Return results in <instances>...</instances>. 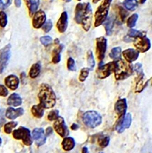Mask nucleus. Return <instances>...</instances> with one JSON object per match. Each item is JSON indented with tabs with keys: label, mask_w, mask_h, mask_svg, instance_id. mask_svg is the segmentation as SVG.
<instances>
[{
	"label": "nucleus",
	"mask_w": 152,
	"mask_h": 153,
	"mask_svg": "<svg viewBox=\"0 0 152 153\" xmlns=\"http://www.w3.org/2000/svg\"><path fill=\"white\" fill-rule=\"evenodd\" d=\"M90 69L88 68H84L80 70V74L79 75V79L80 81L83 82L86 80L89 76Z\"/></svg>",
	"instance_id": "nucleus-33"
},
{
	"label": "nucleus",
	"mask_w": 152,
	"mask_h": 153,
	"mask_svg": "<svg viewBox=\"0 0 152 153\" xmlns=\"http://www.w3.org/2000/svg\"><path fill=\"white\" fill-rule=\"evenodd\" d=\"M63 1H66V0H63Z\"/></svg>",
	"instance_id": "nucleus-56"
},
{
	"label": "nucleus",
	"mask_w": 152,
	"mask_h": 153,
	"mask_svg": "<svg viewBox=\"0 0 152 153\" xmlns=\"http://www.w3.org/2000/svg\"><path fill=\"white\" fill-rule=\"evenodd\" d=\"M134 69L136 71L138 76L144 74L142 68V64L141 63H137L134 67Z\"/></svg>",
	"instance_id": "nucleus-42"
},
{
	"label": "nucleus",
	"mask_w": 152,
	"mask_h": 153,
	"mask_svg": "<svg viewBox=\"0 0 152 153\" xmlns=\"http://www.w3.org/2000/svg\"><path fill=\"white\" fill-rule=\"evenodd\" d=\"M41 71V65L39 63H36L32 66L29 75L32 79L37 78L40 74Z\"/></svg>",
	"instance_id": "nucleus-28"
},
{
	"label": "nucleus",
	"mask_w": 152,
	"mask_h": 153,
	"mask_svg": "<svg viewBox=\"0 0 152 153\" xmlns=\"http://www.w3.org/2000/svg\"><path fill=\"white\" fill-rule=\"evenodd\" d=\"M107 45V40L104 37L100 36L96 39V55L100 61H103L105 58Z\"/></svg>",
	"instance_id": "nucleus-8"
},
{
	"label": "nucleus",
	"mask_w": 152,
	"mask_h": 153,
	"mask_svg": "<svg viewBox=\"0 0 152 153\" xmlns=\"http://www.w3.org/2000/svg\"><path fill=\"white\" fill-rule=\"evenodd\" d=\"M8 94V89L3 85L0 84V96L6 97Z\"/></svg>",
	"instance_id": "nucleus-44"
},
{
	"label": "nucleus",
	"mask_w": 152,
	"mask_h": 153,
	"mask_svg": "<svg viewBox=\"0 0 152 153\" xmlns=\"http://www.w3.org/2000/svg\"><path fill=\"white\" fill-rule=\"evenodd\" d=\"M11 45H7L0 51V74H2L8 64L11 56Z\"/></svg>",
	"instance_id": "nucleus-10"
},
{
	"label": "nucleus",
	"mask_w": 152,
	"mask_h": 153,
	"mask_svg": "<svg viewBox=\"0 0 152 153\" xmlns=\"http://www.w3.org/2000/svg\"><path fill=\"white\" fill-rule=\"evenodd\" d=\"M24 111L21 107L18 109H14L13 107H9L7 109L6 112V117L10 120H14L18 117L24 115Z\"/></svg>",
	"instance_id": "nucleus-19"
},
{
	"label": "nucleus",
	"mask_w": 152,
	"mask_h": 153,
	"mask_svg": "<svg viewBox=\"0 0 152 153\" xmlns=\"http://www.w3.org/2000/svg\"><path fill=\"white\" fill-rule=\"evenodd\" d=\"M40 40L43 45L47 47L52 44L53 39L50 36H46L41 37L40 38Z\"/></svg>",
	"instance_id": "nucleus-38"
},
{
	"label": "nucleus",
	"mask_w": 152,
	"mask_h": 153,
	"mask_svg": "<svg viewBox=\"0 0 152 153\" xmlns=\"http://www.w3.org/2000/svg\"><path fill=\"white\" fill-rule=\"evenodd\" d=\"M82 121L87 127L94 129L101 124L103 122V118L96 111H87L82 116Z\"/></svg>",
	"instance_id": "nucleus-4"
},
{
	"label": "nucleus",
	"mask_w": 152,
	"mask_h": 153,
	"mask_svg": "<svg viewBox=\"0 0 152 153\" xmlns=\"http://www.w3.org/2000/svg\"><path fill=\"white\" fill-rule=\"evenodd\" d=\"M81 153H89V150L87 147H84L82 148L81 150Z\"/></svg>",
	"instance_id": "nucleus-48"
},
{
	"label": "nucleus",
	"mask_w": 152,
	"mask_h": 153,
	"mask_svg": "<svg viewBox=\"0 0 152 153\" xmlns=\"http://www.w3.org/2000/svg\"><path fill=\"white\" fill-rule=\"evenodd\" d=\"M7 104L10 106L17 107L22 104V99L18 94H12L8 97L7 100Z\"/></svg>",
	"instance_id": "nucleus-22"
},
{
	"label": "nucleus",
	"mask_w": 152,
	"mask_h": 153,
	"mask_svg": "<svg viewBox=\"0 0 152 153\" xmlns=\"http://www.w3.org/2000/svg\"><path fill=\"white\" fill-rule=\"evenodd\" d=\"M61 145L63 150L66 151H70L75 147V140L73 137H64L62 142Z\"/></svg>",
	"instance_id": "nucleus-23"
},
{
	"label": "nucleus",
	"mask_w": 152,
	"mask_h": 153,
	"mask_svg": "<svg viewBox=\"0 0 152 153\" xmlns=\"http://www.w3.org/2000/svg\"><path fill=\"white\" fill-rule=\"evenodd\" d=\"M32 138L35 140V143L38 146L40 147L45 144L47 137L45 135L44 130L43 128H36L32 132Z\"/></svg>",
	"instance_id": "nucleus-15"
},
{
	"label": "nucleus",
	"mask_w": 152,
	"mask_h": 153,
	"mask_svg": "<svg viewBox=\"0 0 152 153\" xmlns=\"http://www.w3.org/2000/svg\"><path fill=\"white\" fill-rule=\"evenodd\" d=\"M64 48V45L60 44L57 48H55L53 51V58L52 62L54 64H57L59 63L61 61V52Z\"/></svg>",
	"instance_id": "nucleus-25"
},
{
	"label": "nucleus",
	"mask_w": 152,
	"mask_h": 153,
	"mask_svg": "<svg viewBox=\"0 0 152 153\" xmlns=\"http://www.w3.org/2000/svg\"><path fill=\"white\" fill-rule=\"evenodd\" d=\"M86 3H79L76 5L75 10L74 20L76 24H81Z\"/></svg>",
	"instance_id": "nucleus-20"
},
{
	"label": "nucleus",
	"mask_w": 152,
	"mask_h": 153,
	"mask_svg": "<svg viewBox=\"0 0 152 153\" xmlns=\"http://www.w3.org/2000/svg\"><path fill=\"white\" fill-rule=\"evenodd\" d=\"M110 141V137L109 136H105L99 138L98 140V144L100 147L105 148L108 146Z\"/></svg>",
	"instance_id": "nucleus-36"
},
{
	"label": "nucleus",
	"mask_w": 152,
	"mask_h": 153,
	"mask_svg": "<svg viewBox=\"0 0 152 153\" xmlns=\"http://www.w3.org/2000/svg\"><path fill=\"white\" fill-rule=\"evenodd\" d=\"M2 141L1 137H0V147L1 146V144H2Z\"/></svg>",
	"instance_id": "nucleus-52"
},
{
	"label": "nucleus",
	"mask_w": 152,
	"mask_h": 153,
	"mask_svg": "<svg viewBox=\"0 0 152 153\" xmlns=\"http://www.w3.org/2000/svg\"><path fill=\"white\" fill-rule=\"evenodd\" d=\"M8 23L7 16L6 13L4 11L0 12V26L4 28L7 25Z\"/></svg>",
	"instance_id": "nucleus-35"
},
{
	"label": "nucleus",
	"mask_w": 152,
	"mask_h": 153,
	"mask_svg": "<svg viewBox=\"0 0 152 153\" xmlns=\"http://www.w3.org/2000/svg\"><path fill=\"white\" fill-rule=\"evenodd\" d=\"M112 0H103L95 12L94 26L98 27L103 24L108 17Z\"/></svg>",
	"instance_id": "nucleus-3"
},
{
	"label": "nucleus",
	"mask_w": 152,
	"mask_h": 153,
	"mask_svg": "<svg viewBox=\"0 0 152 153\" xmlns=\"http://www.w3.org/2000/svg\"><path fill=\"white\" fill-rule=\"evenodd\" d=\"M104 153L103 152H99V153Z\"/></svg>",
	"instance_id": "nucleus-55"
},
{
	"label": "nucleus",
	"mask_w": 152,
	"mask_h": 153,
	"mask_svg": "<svg viewBox=\"0 0 152 153\" xmlns=\"http://www.w3.org/2000/svg\"><path fill=\"white\" fill-rule=\"evenodd\" d=\"M118 9H119V14L121 18V21L122 22H124L129 15L128 12L123 7L121 6H119Z\"/></svg>",
	"instance_id": "nucleus-37"
},
{
	"label": "nucleus",
	"mask_w": 152,
	"mask_h": 153,
	"mask_svg": "<svg viewBox=\"0 0 152 153\" xmlns=\"http://www.w3.org/2000/svg\"><path fill=\"white\" fill-rule=\"evenodd\" d=\"M87 62L90 70H93L96 65V62L93 52L91 51H88L87 52Z\"/></svg>",
	"instance_id": "nucleus-30"
},
{
	"label": "nucleus",
	"mask_w": 152,
	"mask_h": 153,
	"mask_svg": "<svg viewBox=\"0 0 152 153\" xmlns=\"http://www.w3.org/2000/svg\"><path fill=\"white\" fill-rule=\"evenodd\" d=\"M47 16L45 12L42 10H38L33 15L32 20V26L35 29H40L45 24Z\"/></svg>",
	"instance_id": "nucleus-13"
},
{
	"label": "nucleus",
	"mask_w": 152,
	"mask_h": 153,
	"mask_svg": "<svg viewBox=\"0 0 152 153\" xmlns=\"http://www.w3.org/2000/svg\"><path fill=\"white\" fill-rule=\"evenodd\" d=\"M134 71V66L131 63L122 59L116 61L114 73L117 80H124L128 79L133 74Z\"/></svg>",
	"instance_id": "nucleus-2"
},
{
	"label": "nucleus",
	"mask_w": 152,
	"mask_h": 153,
	"mask_svg": "<svg viewBox=\"0 0 152 153\" xmlns=\"http://www.w3.org/2000/svg\"><path fill=\"white\" fill-rule=\"evenodd\" d=\"M145 36H146L145 34H144L142 32L133 29L129 30L128 33V36L129 37L134 38Z\"/></svg>",
	"instance_id": "nucleus-34"
},
{
	"label": "nucleus",
	"mask_w": 152,
	"mask_h": 153,
	"mask_svg": "<svg viewBox=\"0 0 152 153\" xmlns=\"http://www.w3.org/2000/svg\"><path fill=\"white\" fill-rule=\"evenodd\" d=\"M100 0H92V2L95 4H97V3L100 1Z\"/></svg>",
	"instance_id": "nucleus-51"
},
{
	"label": "nucleus",
	"mask_w": 152,
	"mask_h": 153,
	"mask_svg": "<svg viewBox=\"0 0 152 153\" xmlns=\"http://www.w3.org/2000/svg\"><path fill=\"white\" fill-rule=\"evenodd\" d=\"M139 1L141 4H143L147 1V0H139Z\"/></svg>",
	"instance_id": "nucleus-50"
},
{
	"label": "nucleus",
	"mask_w": 152,
	"mask_h": 153,
	"mask_svg": "<svg viewBox=\"0 0 152 153\" xmlns=\"http://www.w3.org/2000/svg\"><path fill=\"white\" fill-rule=\"evenodd\" d=\"M18 125V122L15 121H11L7 123L4 125V130L5 133L7 134H11L13 129L16 128Z\"/></svg>",
	"instance_id": "nucleus-32"
},
{
	"label": "nucleus",
	"mask_w": 152,
	"mask_h": 153,
	"mask_svg": "<svg viewBox=\"0 0 152 153\" xmlns=\"http://www.w3.org/2000/svg\"><path fill=\"white\" fill-rule=\"evenodd\" d=\"M54 128L56 132L61 137H66L69 135V130L62 117H59L55 120L54 123Z\"/></svg>",
	"instance_id": "nucleus-9"
},
{
	"label": "nucleus",
	"mask_w": 152,
	"mask_h": 153,
	"mask_svg": "<svg viewBox=\"0 0 152 153\" xmlns=\"http://www.w3.org/2000/svg\"><path fill=\"white\" fill-rule=\"evenodd\" d=\"M122 55L126 61L131 63L136 61L139 58V52L137 50L129 48L123 51Z\"/></svg>",
	"instance_id": "nucleus-17"
},
{
	"label": "nucleus",
	"mask_w": 152,
	"mask_h": 153,
	"mask_svg": "<svg viewBox=\"0 0 152 153\" xmlns=\"http://www.w3.org/2000/svg\"><path fill=\"white\" fill-rule=\"evenodd\" d=\"M14 2L17 7H20L21 5V0H14Z\"/></svg>",
	"instance_id": "nucleus-47"
},
{
	"label": "nucleus",
	"mask_w": 152,
	"mask_h": 153,
	"mask_svg": "<svg viewBox=\"0 0 152 153\" xmlns=\"http://www.w3.org/2000/svg\"><path fill=\"white\" fill-rule=\"evenodd\" d=\"M139 19V15L137 13H134L128 18L127 21V26L132 29L135 26L137 22Z\"/></svg>",
	"instance_id": "nucleus-31"
},
{
	"label": "nucleus",
	"mask_w": 152,
	"mask_h": 153,
	"mask_svg": "<svg viewBox=\"0 0 152 153\" xmlns=\"http://www.w3.org/2000/svg\"><path fill=\"white\" fill-rule=\"evenodd\" d=\"M76 1H81V0H76Z\"/></svg>",
	"instance_id": "nucleus-54"
},
{
	"label": "nucleus",
	"mask_w": 152,
	"mask_h": 153,
	"mask_svg": "<svg viewBox=\"0 0 152 153\" xmlns=\"http://www.w3.org/2000/svg\"><path fill=\"white\" fill-rule=\"evenodd\" d=\"M115 21V16L111 15L110 17H107L105 21L103 24L106 36H111L112 34Z\"/></svg>",
	"instance_id": "nucleus-21"
},
{
	"label": "nucleus",
	"mask_w": 152,
	"mask_h": 153,
	"mask_svg": "<svg viewBox=\"0 0 152 153\" xmlns=\"http://www.w3.org/2000/svg\"><path fill=\"white\" fill-rule=\"evenodd\" d=\"M39 3L40 0H26V4L31 17L33 16L38 10Z\"/></svg>",
	"instance_id": "nucleus-24"
},
{
	"label": "nucleus",
	"mask_w": 152,
	"mask_h": 153,
	"mask_svg": "<svg viewBox=\"0 0 152 153\" xmlns=\"http://www.w3.org/2000/svg\"><path fill=\"white\" fill-rule=\"evenodd\" d=\"M122 4L126 10L131 12L136 10L139 6V2L137 0H124Z\"/></svg>",
	"instance_id": "nucleus-26"
},
{
	"label": "nucleus",
	"mask_w": 152,
	"mask_h": 153,
	"mask_svg": "<svg viewBox=\"0 0 152 153\" xmlns=\"http://www.w3.org/2000/svg\"><path fill=\"white\" fill-rule=\"evenodd\" d=\"M122 48L120 47H115L111 50L109 54V57L113 60H120L121 58Z\"/></svg>",
	"instance_id": "nucleus-29"
},
{
	"label": "nucleus",
	"mask_w": 152,
	"mask_h": 153,
	"mask_svg": "<svg viewBox=\"0 0 152 153\" xmlns=\"http://www.w3.org/2000/svg\"><path fill=\"white\" fill-rule=\"evenodd\" d=\"M67 67L68 69L70 71H75L76 70V64L75 61L72 57H69L67 60Z\"/></svg>",
	"instance_id": "nucleus-40"
},
{
	"label": "nucleus",
	"mask_w": 152,
	"mask_h": 153,
	"mask_svg": "<svg viewBox=\"0 0 152 153\" xmlns=\"http://www.w3.org/2000/svg\"><path fill=\"white\" fill-rule=\"evenodd\" d=\"M11 4V0H0V9H7Z\"/></svg>",
	"instance_id": "nucleus-43"
},
{
	"label": "nucleus",
	"mask_w": 152,
	"mask_h": 153,
	"mask_svg": "<svg viewBox=\"0 0 152 153\" xmlns=\"http://www.w3.org/2000/svg\"><path fill=\"white\" fill-rule=\"evenodd\" d=\"M134 45L139 52L144 53L150 49L151 42L150 39L145 36L135 38Z\"/></svg>",
	"instance_id": "nucleus-11"
},
{
	"label": "nucleus",
	"mask_w": 152,
	"mask_h": 153,
	"mask_svg": "<svg viewBox=\"0 0 152 153\" xmlns=\"http://www.w3.org/2000/svg\"><path fill=\"white\" fill-rule=\"evenodd\" d=\"M128 109V104L126 98L120 99L115 103L114 110L118 117V119L124 118Z\"/></svg>",
	"instance_id": "nucleus-14"
},
{
	"label": "nucleus",
	"mask_w": 152,
	"mask_h": 153,
	"mask_svg": "<svg viewBox=\"0 0 152 153\" xmlns=\"http://www.w3.org/2000/svg\"><path fill=\"white\" fill-rule=\"evenodd\" d=\"M79 128H80V127H79V125L74 123L72 124V125L70 127V129L73 131H76Z\"/></svg>",
	"instance_id": "nucleus-46"
},
{
	"label": "nucleus",
	"mask_w": 152,
	"mask_h": 153,
	"mask_svg": "<svg viewBox=\"0 0 152 153\" xmlns=\"http://www.w3.org/2000/svg\"><path fill=\"white\" fill-rule=\"evenodd\" d=\"M55 43L56 44H59V43H60V40H59V39H56L55 40Z\"/></svg>",
	"instance_id": "nucleus-49"
},
{
	"label": "nucleus",
	"mask_w": 152,
	"mask_h": 153,
	"mask_svg": "<svg viewBox=\"0 0 152 153\" xmlns=\"http://www.w3.org/2000/svg\"><path fill=\"white\" fill-rule=\"evenodd\" d=\"M59 111L58 110H53L51 111L48 116L49 121H55L59 117Z\"/></svg>",
	"instance_id": "nucleus-39"
},
{
	"label": "nucleus",
	"mask_w": 152,
	"mask_h": 153,
	"mask_svg": "<svg viewBox=\"0 0 152 153\" xmlns=\"http://www.w3.org/2000/svg\"><path fill=\"white\" fill-rule=\"evenodd\" d=\"M132 122V115L130 113L125 115L124 118L118 119L116 126V130L119 134H122L125 130L128 129L131 126Z\"/></svg>",
	"instance_id": "nucleus-12"
},
{
	"label": "nucleus",
	"mask_w": 152,
	"mask_h": 153,
	"mask_svg": "<svg viewBox=\"0 0 152 153\" xmlns=\"http://www.w3.org/2000/svg\"><path fill=\"white\" fill-rule=\"evenodd\" d=\"M71 1V0H66V1L67 3H69V2H70V1Z\"/></svg>",
	"instance_id": "nucleus-53"
},
{
	"label": "nucleus",
	"mask_w": 152,
	"mask_h": 153,
	"mask_svg": "<svg viewBox=\"0 0 152 153\" xmlns=\"http://www.w3.org/2000/svg\"><path fill=\"white\" fill-rule=\"evenodd\" d=\"M115 67L116 61L109 62L106 64H104L103 62L100 61L97 70L98 78L101 79L107 78L114 72Z\"/></svg>",
	"instance_id": "nucleus-6"
},
{
	"label": "nucleus",
	"mask_w": 152,
	"mask_h": 153,
	"mask_svg": "<svg viewBox=\"0 0 152 153\" xmlns=\"http://www.w3.org/2000/svg\"><path fill=\"white\" fill-rule=\"evenodd\" d=\"M44 108L40 104L34 105L32 107L31 112L35 117L41 118L44 115Z\"/></svg>",
	"instance_id": "nucleus-27"
},
{
	"label": "nucleus",
	"mask_w": 152,
	"mask_h": 153,
	"mask_svg": "<svg viewBox=\"0 0 152 153\" xmlns=\"http://www.w3.org/2000/svg\"><path fill=\"white\" fill-rule=\"evenodd\" d=\"M68 24V15L66 11H64L61 14L57 23L56 27L58 30L61 33L65 32L67 29Z\"/></svg>",
	"instance_id": "nucleus-16"
},
{
	"label": "nucleus",
	"mask_w": 152,
	"mask_h": 153,
	"mask_svg": "<svg viewBox=\"0 0 152 153\" xmlns=\"http://www.w3.org/2000/svg\"><path fill=\"white\" fill-rule=\"evenodd\" d=\"M13 136L15 140H21L26 146H30L33 143L30 130L27 128L21 126L13 132Z\"/></svg>",
	"instance_id": "nucleus-5"
},
{
	"label": "nucleus",
	"mask_w": 152,
	"mask_h": 153,
	"mask_svg": "<svg viewBox=\"0 0 152 153\" xmlns=\"http://www.w3.org/2000/svg\"><path fill=\"white\" fill-rule=\"evenodd\" d=\"M53 27V24L52 20L51 19H49L46 21L44 25L42 26V30L44 32L49 33L52 30Z\"/></svg>",
	"instance_id": "nucleus-41"
},
{
	"label": "nucleus",
	"mask_w": 152,
	"mask_h": 153,
	"mask_svg": "<svg viewBox=\"0 0 152 153\" xmlns=\"http://www.w3.org/2000/svg\"><path fill=\"white\" fill-rule=\"evenodd\" d=\"M38 97L41 106L44 109H51L55 105L56 96L49 85L42 83L39 88Z\"/></svg>",
	"instance_id": "nucleus-1"
},
{
	"label": "nucleus",
	"mask_w": 152,
	"mask_h": 153,
	"mask_svg": "<svg viewBox=\"0 0 152 153\" xmlns=\"http://www.w3.org/2000/svg\"><path fill=\"white\" fill-rule=\"evenodd\" d=\"M5 83L9 89L15 90L18 87L19 79L15 75H10L5 78Z\"/></svg>",
	"instance_id": "nucleus-18"
},
{
	"label": "nucleus",
	"mask_w": 152,
	"mask_h": 153,
	"mask_svg": "<svg viewBox=\"0 0 152 153\" xmlns=\"http://www.w3.org/2000/svg\"><path fill=\"white\" fill-rule=\"evenodd\" d=\"M92 18V8L91 4L88 2L86 3L81 23L83 29L86 31L88 32L90 30L91 26Z\"/></svg>",
	"instance_id": "nucleus-7"
},
{
	"label": "nucleus",
	"mask_w": 152,
	"mask_h": 153,
	"mask_svg": "<svg viewBox=\"0 0 152 153\" xmlns=\"http://www.w3.org/2000/svg\"><path fill=\"white\" fill-rule=\"evenodd\" d=\"M53 133V130L52 127H49L46 128V134L47 136H50Z\"/></svg>",
	"instance_id": "nucleus-45"
}]
</instances>
